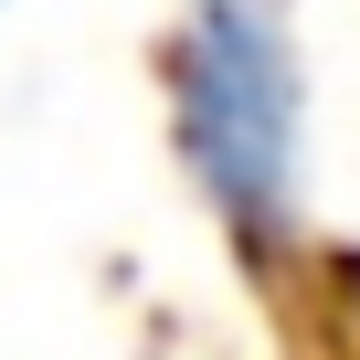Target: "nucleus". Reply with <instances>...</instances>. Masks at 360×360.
<instances>
[{
    "instance_id": "f257e3e1",
    "label": "nucleus",
    "mask_w": 360,
    "mask_h": 360,
    "mask_svg": "<svg viewBox=\"0 0 360 360\" xmlns=\"http://www.w3.org/2000/svg\"><path fill=\"white\" fill-rule=\"evenodd\" d=\"M169 127H180L202 202L233 233H286L297 148H307V75H297L286 0H180Z\"/></svg>"
}]
</instances>
